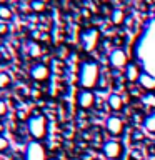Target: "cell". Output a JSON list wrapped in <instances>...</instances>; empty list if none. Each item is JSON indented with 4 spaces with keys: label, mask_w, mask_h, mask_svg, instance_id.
Masks as SVG:
<instances>
[{
    "label": "cell",
    "mask_w": 155,
    "mask_h": 160,
    "mask_svg": "<svg viewBox=\"0 0 155 160\" xmlns=\"http://www.w3.org/2000/svg\"><path fill=\"white\" fill-rule=\"evenodd\" d=\"M138 83H140V87L148 90V92L155 90V77L150 75L148 72H142V75H140V78H138Z\"/></svg>",
    "instance_id": "cell-10"
},
{
    "label": "cell",
    "mask_w": 155,
    "mask_h": 160,
    "mask_svg": "<svg viewBox=\"0 0 155 160\" xmlns=\"http://www.w3.org/2000/svg\"><path fill=\"white\" fill-rule=\"evenodd\" d=\"M12 12L7 8V7H0V18H10Z\"/></svg>",
    "instance_id": "cell-19"
},
{
    "label": "cell",
    "mask_w": 155,
    "mask_h": 160,
    "mask_svg": "<svg viewBox=\"0 0 155 160\" xmlns=\"http://www.w3.org/2000/svg\"><path fill=\"white\" fill-rule=\"evenodd\" d=\"M108 105H110V108H112V110H120V108H122V105H123V100H122L120 95L112 93L108 97Z\"/></svg>",
    "instance_id": "cell-12"
},
{
    "label": "cell",
    "mask_w": 155,
    "mask_h": 160,
    "mask_svg": "<svg viewBox=\"0 0 155 160\" xmlns=\"http://www.w3.org/2000/svg\"><path fill=\"white\" fill-rule=\"evenodd\" d=\"M95 103V95L90 92V90H82V92L78 93V105L82 108H92Z\"/></svg>",
    "instance_id": "cell-8"
},
{
    "label": "cell",
    "mask_w": 155,
    "mask_h": 160,
    "mask_svg": "<svg viewBox=\"0 0 155 160\" xmlns=\"http://www.w3.org/2000/svg\"><path fill=\"white\" fill-rule=\"evenodd\" d=\"M102 150H103V155L108 160H118L122 152H123V147L118 140H107V142L103 143Z\"/></svg>",
    "instance_id": "cell-4"
},
{
    "label": "cell",
    "mask_w": 155,
    "mask_h": 160,
    "mask_svg": "<svg viewBox=\"0 0 155 160\" xmlns=\"http://www.w3.org/2000/svg\"><path fill=\"white\" fill-rule=\"evenodd\" d=\"M38 2H43V3H45V2H47V0H38Z\"/></svg>",
    "instance_id": "cell-24"
},
{
    "label": "cell",
    "mask_w": 155,
    "mask_h": 160,
    "mask_svg": "<svg viewBox=\"0 0 155 160\" xmlns=\"http://www.w3.org/2000/svg\"><path fill=\"white\" fill-rule=\"evenodd\" d=\"M10 82V78H8V75L7 73H0V88H3V87H7Z\"/></svg>",
    "instance_id": "cell-16"
},
{
    "label": "cell",
    "mask_w": 155,
    "mask_h": 160,
    "mask_svg": "<svg viewBox=\"0 0 155 160\" xmlns=\"http://www.w3.org/2000/svg\"><path fill=\"white\" fill-rule=\"evenodd\" d=\"M133 138H135V140H142V133L135 132V133H133Z\"/></svg>",
    "instance_id": "cell-22"
},
{
    "label": "cell",
    "mask_w": 155,
    "mask_h": 160,
    "mask_svg": "<svg viewBox=\"0 0 155 160\" xmlns=\"http://www.w3.org/2000/svg\"><path fill=\"white\" fill-rule=\"evenodd\" d=\"M112 22H113V25H120V23H123V20H125V15H123V10H120V8H117V10H113L112 12Z\"/></svg>",
    "instance_id": "cell-14"
},
{
    "label": "cell",
    "mask_w": 155,
    "mask_h": 160,
    "mask_svg": "<svg viewBox=\"0 0 155 160\" xmlns=\"http://www.w3.org/2000/svg\"><path fill=\"white\" fill-rule=\"evenodd\" d=\"M30 75H32V78H35V80H47L48 75H50V70H48L47 65L37 63L32 67V70H30Z\"/></svg>",
    "instance_id": "cell-9"
},
{
    "label": "cell",
    "mask_w": 155,
    "mask_h": 160,
    "mask_svg": "<svg viewBox=\"0 0 155 160\" xmlns=\"http://www.w3.org/2000/svg\"><path fill=\"white\" fill-rule=\"evenodd\" d=\"M100 78V68L95 62H85L78 73V83L83 90H90L98 83Z\"/></svg>",
    "instance_id": "cell-1"
},
{
    "label": "cell",
    "mask_w": 155,
    "mask_h": 160,
    "mask_svg": "<svg viewBox=\"0 0 155 160\" xmlns=\"http://www.w3.org/2000/svg\"><path fill=\"white\" fill-rule=\"evenodd\" d=\"M32 8L35 10V12H42V10L45 8V3H43V2H38V0H35V2H32Z\"/></svg>",
    "instance_id": "cell-17"
},
{
    "label": "cell",
    "mask_w": 155,
    "mask_h": 160,
    "mask_svg": "<svg viewBox=\"0 0 155 160\" xmlns=\"http://www.w3.org/2000/svg\"><path fill=\"white\" fill-rule=\"evenodd\" d=\"M143 103L145 105H150V107L155 108V95H152V93L145 95V97H143Z\"/></svg>",
    "instance_id": "cell-15"
},
{
    "label": "cell",
    "mask_w": 155,
    "mask_h": 160,
    "mask_svg": "<svg viewBox=\"0 0 155 160\" xmlns=\"http://www.w3.org/2000/svg\"><path fill=\"white\" fill-rule=\"evenodd\" d=\"M108 62L112 67L115 68H122V67H127L128 65V58H127V53H125L123 48H115L110 52L108 55Z\"/></svg>",
    "instance_id": "cell-5"
},
{
    "label": "cell",
    "mask_w": 155,
    "mask_h": 160,
    "mask_svg": "<svg viewBox=\"0 0 155 160\" xmlns=\"http://www.w3.org/2000/svg\"><path fill=\"white\" fill-rule=\"evenodd\" d=\"M82 43H83V48L87 50V52L93 50L98 43V32L97 30H88V32H85L83 37H82Z\"/></svg>",
    "instance_id": "cell-7"
},
{
    "label": "cell",
    "mask_w": 155,
    "mask_h": 160,
    "mask_svg": "<svg viewBox=\"0 0 155 160\" xmlns=\"http://www.w3.org/2000/svg\"><path fill=\"white\" fill-rule=\"evenodd\" d=\"M3 2H7V0H0V3H3Z\"/></svg>",
    "instance_id": "cell-23"
},
{
    "label": "cell",
    "mask_w": 155,
    "mask_h": 160,
    "mask_svg": "<svg viewBox=\"0 0 155 160\" xmlns=\"http://www.w3.org/2000/svg\"><path fill=\"white\" fill-rule=\"evenodd\" d=\"M140 75H142V72H140V68L135 63L127 65V68H125V77H127L128 82H137V80L140 78Z\"/></svg>",
    "instance_id": "cell-11"
},
{
    "label": "cell",
    "mask_w": 155,
    "mask_h": 160,
    "mask_svg": "<svg viewBox=\"0 0 155 160\" xmlns=\"http://www.w3.org/2000/svg\"><path fill=\"white\" fill-rule=\"evenodd\" d=\"M143 127L147 132L150 133H155V113H150L147 118L143 120Z\"/></svg>",
    "instance_id": "cell-13"
},
{
    "label": "cell",
    "mask_w": 155,
    "mask_h": 160,
    "mask_svg": "<svg viewBox=\"0 0 155 160\" xmlns=\"http://www.w3.org/2000/svg\"><path fill=\"white\" fill-rule=\"evenodd\" d=\"M5 112H7V107H5V103L2 102V100H0V117H2Z\"/></svg>",
    "instance_id": "cell-21"
},
{
    "label": "cell",
    "mask_w": 155,
    "mask_h": 160,
    "mask_svg": "<svg viewBox=\"0 0 155 160\" xmlns=\"http://www.w3.org/2000/svg\"><path fill=\"white\" fill-rule=\"evenodd\" d=\"M25 160H47V153H45L43 145L33 140L27 145V150H25Z\"/></svg>",
    "instance_id": "cell-3"
},
{
    "label": "cell",
    "mask_w": 155,
    "mask_h": 160,
    "mask_svg": "<svg viewBox=\"0 0 155 160\" xmlns=\"http://www.w3.org/2000/svg\"><path fill=\"white\" fill-rule=\"evenodd\" d=\"M30 55H32V57H38V55H40V48H38V45L30 43Z\"/></svg>",
    "instance_id": "cell-18"
},
{
    "label": "cell",
    "mask_w": 155,
    "mask_h": 160,
    "mask_svg": "<svg viewBox=\"0 0 155 160\" xmlns=\"http://www.w3.org/2000/svg\"><path fill=\"white\" fill-rule=\"evenodd\" d=\"M8 147V142H7V138H3L2 135H0V150H5Z\"/></svg>",
    "instance_id": "cell-20"
},
{
    "label": "cell",
    "mask_w": 155,
    "mask_h": 160,
    "mask_svg": "<svg viewBox=\"0 0 155 160\" xmlns=\"http://www.w3.org/2000/svg\"><path fill=\"white\" fill-rule=\"evenodd\" d=\"M28 132L30 135L37 140L43 138L45 133H47V120H45V117H42V115H32V117L28 118Z\"/></svg>",
    "instance_id": "cell-2"
},
{
    "label": "cell",
    "mask_w": 155,
    "mask_h": 160,
    "mask_svg": "<svg viewBox=\"0 0 155 160\" xmlns=\"http://www.w3.org/2000/svg\"><path fill=\"white\" fill-rule=\"evenodd\" d=\"M105 128H107V132L112 133V135H120V133L123 132L125 125H123V120L120 118V117L112 115V117H108L107 122H105Z\"/></svg>",
    "instance_id": "cell-6"
}]
</instances>
